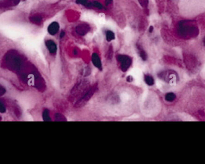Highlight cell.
I'll list each match as a JSON object with an SVG mask.
<instances>
[{
  "label": "cell",
  "mask_w": 205,
  "mask_h": 164,
  "mask_svg": "<svg viewBox=\"0 0 205 164\" xmlns=\"http://www.w3.org/2000/svg\"><path fill=\"white\" fill-rule=\"evenodd\" d=\"M116 59L119 63L120 68L122 72H125L130 68L133 60L130 56L121 54L117 56Z\"/></svg>",
  "instance_id": "obj_1"
},
{
  "label": "cell",
  "mask_w": 205,
  "mask_h": 164,
  "mask_svg": "<svg viewBox=\"0 0 205 164\" xmlns=\"http://www.w3.org/2000/svg\"><path fill=\"white\" fill-rule=\"evenodd\" d=\"M179 31L184 34H192L196 31V27L191 24L190 22L182 21L179 25Z\"/></svg>",
  "instance_id": "obj_2"
},
{
  "label": "cell",
  "mask_w": 205,
  "mask_h": 164,
  "mask_svg": "<svg viewBox=\"0 0 205 164\" xmlns=\"http://www.w3.org/2000/svg\"><path fill=\"white\" fill-rule=\"evenodd\" d=\"M25 0H0V9H7L16 6L20 1H25Z\"/></svg>",
  "instance_id": "obj_3"
},
{
  "label": "cell",
  "mask_w": 205,
  "mask_h": 164,
  "mask_svg": "<svg viewBox=\"0 0 205 164\" xmlns=\"http://www.w3.org/2000/svg\"><path fill=\"white\" fill-rule=\"evenodd\" d=\"M90 29V26L86 23L80 24L76 27V31L77 34L82 36H85Z\"/></svg>",
  "instance_id": "obj_4"
},
{
  "label": "cell",
  "mask_w": 205,
  "mask_h": 164,
  "mask_svg": "<svg viewBox=\"0 0 205 164\" xmlns=\"http://www.w3.org/2000/svg\"><path fill=\"white\" fill-rule=\"evenodd\" d=\"M95 91V87H93L90 88L89 90H88L87 92L79 100V102H78V103H77L78 105H83L84 104H85L87 101H88L89 100V99L93 95Z\"/></svg>",
  "instance_id": "obj_5"
},
{
  "label": "cell",
  "mask_w": 205,
  "mask_h": 164,
  "mask_svg": "<svg viewBox=\"0 0 205 164\" xmlns=\"http://www.w3.org/2000/svg\"><path fill=\"white\" fill-rule=\"evenodd\" d=\"M45 45L47 50L51 55H55L57 52L58 47L56 43L52 40L49 39L45 42Z\"/></svg>",
  "instance_id": "obj_6"
},
{
  "label": "cell",
  "mask_w": 205,
  "mask_h": 164,
  "mask_svg": "<svg viewBox=\"0 0 205 164\" xmlns=\"http://www.w3.org/2000/svg\"><path fill=\"white\" fill-rule=\"evenodd\" d=\"M59 24L56 21L52 22L47 27V31L49 34L51 36H55L59 32Z\"/></svg>",
  "instance_id": "obj_7"
},
{
  "label": "cell",
  "mask_w": 205,
  "mask_h": 164,
  "mask_svg": "<svg viewBox=\"0 0 205 164\" xmlns=\"http://www.w3.org/2000/svg\"><path fill=\"white\" fill-rule=\"evenodd\" d=\"M91 61L94 66L95 68L98 69L100 70H102V63L98 54L95 52L93 53L91 56Z\"/></svg>",
  "instance_id": "obj_8"
},
{
  "label": "cell",
  "mask_w": 205,
  "mask_h": 164,
  "mask_svg": "<svg viewBox=\"0 0 205 164\" xmlns=\"http://www.w3.org/2000/svg\"><path fill=\"white\" fill-rule=\"evenodd\" d=\"M88 7H95L97 8L98 9H101V10H104L105 8L104 7L102 6V4L99 2L98 1H94L93 2H88V4L86 6Z\"/></svg>",
  "instance_id": "obj_9"
},
{
  "label": "cell",
  "mask_w": 205,
  "mask_h": 164,
  "mask_svg": "<svg viewBox=\"0 0 205 164\" xmlns=\"http://www.w3.org/2000/svg\"><path fill=\"white\" fill-rule=\"evenodd\" d=\"M29 20L32 23H33L34 24L39 25L41 24V22L42 21V18L41 16H39V15H34L29 18Z\"/></svg>",
  "instance_id": "obj_10"
},
{
  "label": "cell",
  "mask_w": 205,
  "mask_h": 164,
  "mask_svg": "<svg viewBox=\"0 0 205 164\" xmlns=\"http://www.w3.org/2000/svg\"><path fill=\"white\" fill-rule=\"evenodd\" d=\"M144 81L145 83L149 86H152L154 84V79L152 76L149 75H146L144 77Z\"/></svg>",
  "instance_id": "obj_11"
},
{
  "label": "cell",
  "mask_w": 205,
  "mask_h": 164,
  "mask_svg": "<svg viewBox=\"0 0 205 164\" xmlns=\"http://www.w3.org/2000/svg\"><path fill=\"white\" fill-rule=\"evenodd\" d=\"M106 38L107 42H111L115 39V33L111 30H107L106 32Z\"/></svg>",
  "instance_id": "obj_12"
},
{
  "label": "cell",
  "mask_w": 205,
  "mask_h": 164,
  "mask_svg": "<svg viewBox=\"0 0 205 164\" xmlns=\"http://www.w3.org/2000/svg\"><path fill=\"white\" fill-rule=\"evenodd\" d=\"M177 96L175 93L170 92L168 93V94L166 95L165 96V100L168 102H173L176 99Z\"/></svg>",
  "instance_id": "obj_13"
},
{
  "label": "cell",
  "mask_w": 205,
  "mask_h": 164,
  "mask_svg": "<svg viewBox=\"0 0 205 164\" xmlns=\"http://www.w3.org/2000/svg\"><path fill=\"white\" fill-rule=\"evenodd\" d=\"M43 118L44 121L49 122L51 120V118L49 116V111L47 109H45L43 113Z\"/></svg>",
  "instance_id": "obj_14"
},
{
  "label": "cell",
  "mask_w": 205,
  "mask_h": 164,
  "mask_svg": "<svg viewBox=\"0 0 205 164\" xmlns=\"http://www.w3.org/2000/svg\"><path fill=\"white\" fill-rule=\"evenodd\" d=\"M139 55L143 61H146L147 60V54L143 50H140Z\"/></svg>",
  "instance_id": "obj_15"
},
{
  "label": "cell",
  "mask_w": 205,
  "mask_h": 164,
  "mask_svg": "<svg viewBox=\"0 0 205 164\" xmlns=\"http://www.w3.org/2000/svg\"><path fill=\"white\" fill-rule=\"evenodd\" d=\"M76 2L86 6L88 2V0H76Z\"/></svg>",
  "instance_id": "obj_16"
},
{
  "label": "cell",
  "mask_w": 205,
  "mask_h": 164,
  "mask_svg": "<svg viewBox=\"0 0 205 164\" xmlns=\"http://www.w3.org/2000/svg\"><path fill=\"white\" fill-rule=\"evenodd\" d=\"M142 7H146L148 3V0H139Z\"/></svg>",
  "instance_id": "obj_17"
},
{
  "label": "cell",
  "mask_w": 205,
  "mask_h": 164,
  "mask_svg": "<svg viewBox=\"0 0 205 164\" xmlns=\"http://www.w3.org/2000/svg\"><path fill=\"white\" fill-rule=\"evenodd\" d=\"M5 112H6V108L4 106V105L1 101H0V113H4Z\"/></svg>",
  "instance_id": "obj_18"
},
{
  "label": "cell",
  "mask_w": 205,
  "mask_h": 164,
  "mask_svg": "<svg viewBox=\"0 0 205 164\" xmlns=\"http://www.w3.org/2000/svg\"><path fill=\"white\" fill-rule=\"evenodd\" d=\"M56 120L58 121H64V117L59 114H57L56 115Z\"/></svg>",
  "instance_id": "obj_19"
},
{
  "label": "cell",
  "mask_w": 205,
  "mask_h": 164,
  "mask_svg": "<svg viewBox=\"0 0 205 164\" xmlns=\"http://www.w3.org/2000/svg\"><path fill=\"white\" fill-rule=\"evenodd\" d=\"M6 93V90L4 87L0 85V96L4 95Z\"/></svg>",
  "instance_id": "obj_20"
},
{
  "label": "cell",
  "mask_w": 205,
  "mask_h": 164,
  "mask_svg": "<svg viewBox=\"0 0 205 164\" xmlns=\"http://www.w3.org/2000/svg\"><path fill=\"white\" fill-rule=\"evenodd\" d=\"M113 0H105V4L106 6H108L109 4H111Z\"/></svg>",
  "instance_id": "obj_21"
},
{
  "label": "cell",
  "mask_w": 205,
  "mask_h": 164,
  "mask_svg": "<svg viewBox=\"0 0 205 164\" xmlns=\"http://www.w3.org/2000/svg\"><path fill=\"white\" fill-rule=\"evenodd\" d=\"M65 36V32L64 31H62L60 33V38H63L64 36Z\"/></svg>",
  "instance_id": "obj_22"
},
{
  "label": "cell",
  "mask_w": 205,
  "mask_h": 164,
  "mask_svg": "<svg viewBox=\"0 0 205 164\" xmlns=\"http://www.w3.org/2000/svg\"><path fill=\"white\" fill-rule=\"evenodd\" d=\"M132 79H133V78H132V77H128V78H127V81H128L129 82H131Z\"/></svg>",
  "instance_id": "obj_23"
},
{
  "label": "cell",
  "mask_w": 205,
  "mask_h": 164,
  "mask_svg": "<svg viewBox=\"0 0 205 164\" xmlns=\"http://www.w3.org/2000/svg\"><path fill=\"white\" fill-rule=\"evenodd\" d=\"M152 31H153V27H150V29H149V32H150V33H152Z\"/></svg>",
  "instance_id": "obj_24"
},
{
  "label": "cell",
  "mask_w": 205,
  "mask_h": 164,
  "mask_svg": "<svg viewBox=\"0 0 205 164\" xmlns=\"http://www.w3.org/2000/svg\"><path fill=\"white\" fill-rule=\"evenodd\" d=\"M203 43H204V45H205V38L203 39Z\"/></svg>",
  "instance_id": "obj_25"
}]
</instances>
